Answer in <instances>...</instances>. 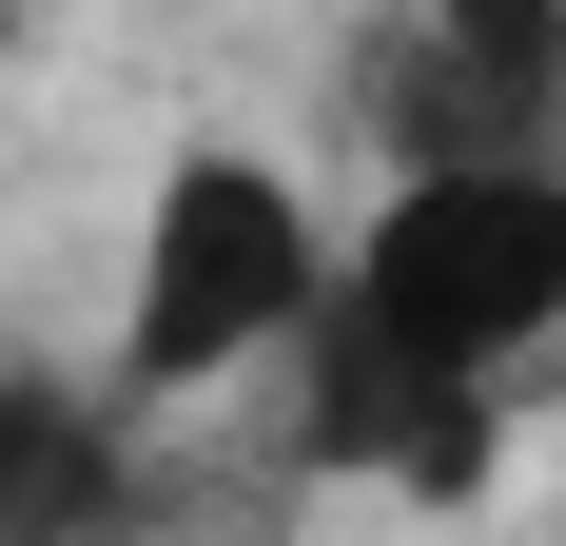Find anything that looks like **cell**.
<instances>
[{
    "label": "cell",
    "instance_id": "cell-4",
    "mask_svg": "<svg viewBox=\"0 0 566 546\" xmlns=\"http://www.w3.org/2000/svg\"><path fill=\"white\" fill-rule=\"evenodd\" d=\"M410 157H547V98H566V0H430L410 40Z\"/></svg>",
    "mask_w": 566,
    "mask_h": 546
},
{
    "label": "cell",
    "instance_id": "cell-2",
    "mask_svg": "<svg viewBox=\"0 0 566 546\" xmlns=\"http://www.w3.org/2000/svg\"><path fill=\"white\" fill-rule=\"evenodd\" d=\"M313 313H333V216H313L274 157H234V137L157 157L137 273H117V390H137V410H196V390L313 351Z\"/></svg>",
    "mask_w": 566,
    "mask_h": 546
},
{
    "label": "cell",
    "instance_id": "cell-5",
    "mask_svg": "<svg viewBox=\"0 0 566 546\" xmlns=\"http://www.w3.org/2000/svg\"><path fill=\"white\" fill-rule=\"evenodd\" d=\"M0 78H20V0H0Z\"/></svg>",
    "mask_w": 566,
    "mask_h": 546
},
{
    "label": "cell",
    "instance_id": "cell-3",
    "mask_svg": "<svg viewBox=\"0 0 566 546\" xmlns=\"http://www.w3.org/2000/svg\"><path fill=\"white\" fill-rule=\"evenodd\" d=\"M137 527V390L0 371V546H117Z\"/></svg>",
    "mask_w": 566,
    "mask_h": 546
},
{
    "label": "cell",
    "instance_id": "cell-1",
    "mask_svg": "<svg viewBox=\"0 0 566 546\" xmlns=\"http://www.w3.org/2000/svg\"><path fill=\"white\" fill-rule=\"evenodd\" d=\"M566 332V157H410L371 234H333V313L293 351V449L313 469H489V371Z\"/></svg>",
    "mask_w": 566,
    "mask_h": 546
}]
</instances>
